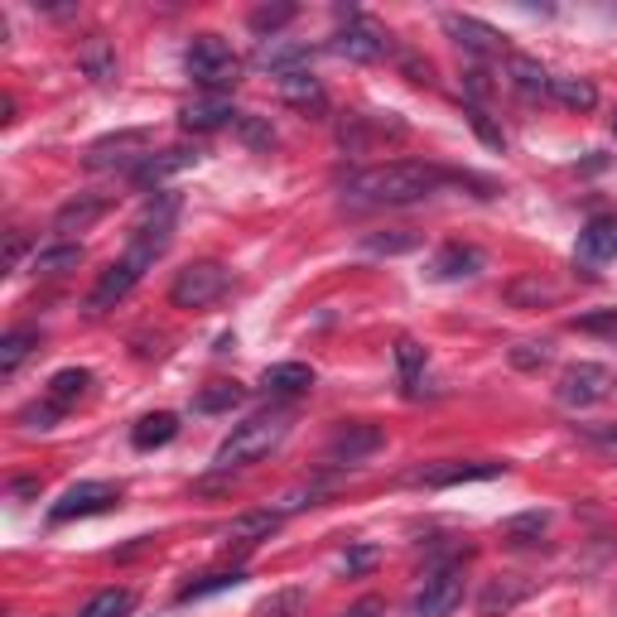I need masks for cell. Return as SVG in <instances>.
Masks as SVG:
<instances>
[{
	"label": "cell",
	"mask_w": 617,
	"mask_h": 617,
	"mask_svg": "<svg viewBox=\"0 0 617 617\" xmlns=\"http://www.w3.org/2000/svg\"><path fill=\"white\" fill-rule=\"evenodd\" d=\"M183 68H189L193 83L217 92V97H227V92L242 83V58H236V49L222 34H199L193 39L189 54H183Z\"/></svg>",
	"instance_id": "3"
},
{
	"label": "cell",
	"mask_w": 617,
	"mask_h": 617,
	"mask_svg": "<svg viewBox=\"0 0 617 617\" xmlns=\"http://www.w3.org/2000/svg\"><path fill=\"white\" fill-rule=\"evenodd\" d=\"M290 20H295V6H260V10H252V30L270 34V39H275V30H285Z\"/></svg>",
	"instance_id": "39"
},
{
	"label": "cell",
	"mask_w": 617,
	"mask_h": 617,
	"mask_svg": "<svg viewBox=\"0 0 617 617\" xmlns=\"http://www.w3.org/2000/svg\"><path fill=\"white\" fill-rule=\"evenodd\" d=\"M20 256H24V236H20V232H10V246H6V270H15V266H20Z\"/></svg>",
	"instance_id": "48"
},
{
	"label": "cell",
	"mask_w": 617,
	"mask_h": 617,
	"mask_svg": "<svg viewBox=\"0 0 617 617\" xmlns=\"http://www.w3.org/2000/svg\"><path fill=\"white\" fill-rule=\"evenodd\" d=\"M290 425H295V415H290V411H266V415H252L246 425H236L232 435L217 444L213 464H217L222 472H232V468H242V464H260V458H270V454L285 444V435H290Z\"/></svg>",
	"instance_id": "2"
},
{
	"label": "cell",
	"mask_w": 617,
	"mask_h": 617,
	"mask_svg": "<svg viewBox=\"0 0 617 617\" xmlns=\"http://www.w3.org/2000/svg\"><path fill=\"white\" fill-rule=\"evenodd\" d=\"M444 183H472V179L449 174V169H435V164H419V160H391V164L352 169L343 179V193L358 203H372V208H405V203H419L429 193H439Z\"/></svg>",
	"instance_id": "1"
},
{
	"label": "cell",
	"mask_w": 617,
	"mask_h": 617,
	"mask_svg": "<svg viewBox=\"0 0 617 617\" xmlns=\"http://www.w3.org/2000/svg\"><path fill=\"white\" fill-rule=\"evenodd\" d=\"M155 256H164L160 246H150V242H130V252H126L121 260H111V266L97 275V285H92V295H87V309H92V313H107L111 305H121V299L140 285L146 266H155Z\"/></svg>",
	"instance_id": "4"
},
{
	"label": "cell",
	"mask_w": 617,
	"mask_h": 617,
	"mask_svg": "<svg viewBox=\"0 0 617 617\" xmlns=\"http://www.w3.org/2000/svg\"><path fill=\"white\" fill-rule=\"evenodd\" d=\"M285 511H242V517L227 526V541L236 545H256V541H270L275 531H280Z\"/></svg>",
	"instance_id": "23"
},
{
	"label": "cell",
	"mask_w": 617,
	"mask_h": 617,
	"mask_svg": "<svg viewBox=\"0 0 617 617\" xmlns=\"http://www.w3.org/2000/svg\"><path fill=\"white\" fill-rule=\"evenodd\" d=\"M507 73H511V87L526 92V97H545V92H550V73L535 58H526V54H511Z\"/></svg>",
	"instance_id": "29"
},
{
	"label": "cell",
	"mask_w": 617,
	"mask_h": 617,
	"mask_svg": "<svg viewBox=\"0 0 617 617\" xmlns=\"http://www.w3.org/2000/svg\"><path fill=\"white\" fill-rule=\"evenodd\" d=\"M232 405H242V386L236 382H208L199 396H193V411H203V415H222V411H232Z\"/></svg>",
	"instance_id": "33"
},
{
	"label": "cell",
	"mask_w": 617,
	"mask_h": 617,
	"mask_svg": "<svg viewBox=\"0 0 617 617\" xmlns=\"http://www.w3.org/2000/svg\"><path fill=\"white\" fill-rule=\"evenodd\" d=\"M107 208H111L107 193H77V199H68L54 213V232H63V236H68V232H87L97 217H107Z\"/></svg>",
	"instance_id": "19"
},
{
	"label": "cell",
	"mask_w": 617,
	"mask_h": 617,
	"mask_svg": "<svg viewBox=\"0 0 617 617\" xmlns=\"http://www.w3.org/2000/svg\"><path fill=\"white\" fill-rule=\"evenodd\" d=\"M482 270V252L478 246H464V242H449L444 252L429 260V275L435 280H468V275Z\"/></svg>",
	"instance_id": "20"
},
{
	"label": "cell",
	"mask_w": 617,
	"mask_h": 617,
	"mask_svg": "<svg viewBox=\"0 0 617 617\" xmlns=\"http://www.w3.org/2000/svg\"><path fill=\"white\" fill-rule=\"evenodd\" d=\"M275 87H280L285 107H295V111H305V116H323L328 111V92H323V83L309 68L280 73V77H275Z\"/></svg>",
	"instance_id": "15"
},
{
	"label": "cell",
	"mask_w": 617,
	"mask_h": 617,
	"mask_svg": "<svg viewBox=\"0 0 617 617\" xmlns=\"http://www.w3.org/2000/svg\"><path fill=\"white\" fill-rule=\"evenodd\" d=\"M87 382H92V372H87V366H63V372L49 376V401L68 411V405L87 391Z\"/></svg>",
	"instance_id": "31"
},
{
	"label": "cell",
	"mask_w": 617,
	"mask_h": 617,
	"mask_svg": "<svg viewBox=\"0 0 617 617\" xmlns=\"http://www.w3.org/2000/svg\"><path fill=\"white\" fill-rule=\"evenodd\" d=\"M613 136H617V111H613Z\"/></svg>",
	"instance_id": "50"
},
{
	"label": "cell",
	"mask_w": 617,
	"mask_h": 617,
	"mask_svg": "<svg viewBox=\"0 0 617 617\" xmlns=\"http://www.w3.org/2000/svg\"><path fill=\"white\" fill-rule=\"evenodd\" d=\"M77 68H83L92 83H116V49L107 44V34H87L77 44Z\"/></svg>",
	"instance_id": "21"
},
{
	"label": "cell",
	"mask_w": 617,
	"mask_h": 617,
	"mask_svg": "<svg viewBox=\"0 0 617 617\" xmlns=\"http://www.w3.org/2000/svg\"><path fill=\"white\" fill-rule=\"evenodd\" d=\"M464 598V564H439V570L425 574L419 594L411 598V613L415 617H449Z\"/></svg>",
	"instance_id": "8"
},
{
	"label": "cell",
	"mask_w": 617,
	"mask_h": 617,
	"mask_svg": "<svg viewBox=\"0 0 617 617\" xmlns=\"http://www.w3.org/2000/svg\"><path fill=\"white\" fill-rule=\"evenodd\" d=\"M333 54H343L352 63H376L386 54V34L376 30L372 20H362V15H352L343 30L333 34Z\"/></svg>",
	"instance_id": "13"
},
{
	"label": "cell",
	"mask_w": 617,
	"mask_h": 617,
	"mask_svg": "<svg viewBox=\"0 0 617 617\" xmlns=\"http://www.w3.org/2000/svg\"><path fill=\"white\" fill-rule=\"evenodd\" d=\"M10 492H15V497H34L39 482H34V478H20V482H10Z\"/></svg>",
	"instance_id": "49"
},
{
	"label": "cell",
	"mask_w": 617,
	"mask_h": 617,
	"mask_svg": "<svg viewBox=\"0 0 617 617\" xmlns=\"http://www.w3.org/2000/svg\"><path fill=\"white\" fill-rule=\"evenodd\" d=\"M415 246H419V236L415 232H372V236H366V252H372V256H405V252H415Z\"/></svg>",
	"instance_id": "35"
},
{
	"label": "cell",
	"mask_w": 617,
	"mask_h": 617,
	"mask_svg": "<svg viewBox=\"0 0 617 617\" xmlns=\"http://www.w3.org/2000/svg\"><path fill=\"white\" fill-rule=\"evenodd\" d=\"M550 526V517L545 511H526V517H511L507 521V545H531V541H541V531Z\"/></svg>",
	"instance_id": "36"
},
{
	"label": "cell",
	"mask_w": 617,
	"mask_h": 617,
	"mask_svg": "<svg viewBox=\"0 0 617 617\" xmlns=\"http://www.w3.org/2000/svg\"><path fill=\"white\" fill-rule=\"evenodd\" d=\"M535 594V584L531 579H521V574H507V579H492L488 588H482V598H478V613L482 617H507L517 603H526Z\"/></svg>",
	"instance_id": "18"
},
{
	"label": "cell",
	"mask_w": 617,
	"mask_h": 617,
	"mask_svg": "<svg viewBox=\"0 0 617 617\" xmlns=\"http://www.w3.org/2000/svg\"><path fill=\"white\" fill-rule=\"evenodd\" d=\"M227 285H232V275H227L222 260H193V266H183L174 275V285H169V305L174 309H208L227 295Z\"/></svg>",
	"instance_id": "5"
},
{
	"label": "cell",
	"mask_w": 617,
	"mask_h": 617,
	"mask_svg": "<svg viewBox=\"0 0 617 617\" xmlns=\"http://www.w3.org/2000/svg\"><path fill=\"white\" fill-rule=\"evenodd\" d=\"M130 608H136V594H130V588H102V594H92L83 603L77 617H130Z\"/></svg>",
	"instance_id": "32"
},
{
	"label": "cell",
	"mask_w": 617,
	"mask_h": 617,
	"mask_svg": "<svg viewBox=\"0 0 617 617\" xmlns=\"http://www.w3.org/2000/svg\"><path fill=\"white\" fill-rule=\"evenodd\" d=\"M299 603H305V594H299V588H285V594L266 598V608H260V617H285V613H295Z\"/></svg>",
	"instance_id": "44"
},
{
	"label": "cell",
	"mask_w": 617,
	"mask_h": 617,
	"mask_svg": "<svg viewBox=\"0 0 617 617\" xmlns=\"http://www.w3.org/2000/svg\"><path fill=\"white\" fill-rule=\"evenodd\" d=\"M83 266V246L77 242H58V246H44V252H34V275H68Z\"/></svg>",
	"instance_id": "30"
},
{
	"label": "cell",
	"mask_w": 617,
	"mask_h": 617,
	"mask_svg": "<svg viewBox=\"0 0 617 617\" xmlns=\"http://www.w3.org/2000/svg\"><path fill=\"white\" fill-rule=\"evenodd\" d=\"M444 34L454 39L464 54L472 58H497L507 49V34L502 30H492L488 20H478V15H444Z\"/></svg>",
	"instance_id": "10"
},
{
	"label": "cell",
	"mask_w": 617,
	"mask_h": 617,
	"mask_svg": "<svg viewBox=\"0 0 617 617\" xmlns=\"http://www.w3.org/2000/svg\"><path fill=\"white\" fill-rule=\"evenodd\" d=\"M305 63H309V49L305 44H280V39H266V44L256 49V68H270L275 77L305 68Z\"/></svg>",
	"instance_id": "24"
},
{
	"label": "cell",
	"mask_w": 617,
	"mask_h": 617,
	"mask_svg": "<svg viewBox=\"0 0 617 617\" xmlns=\"http://www.w3.org/2000/svg\"><path fill=\"white\" fill-rule=\"evenodd\" d=\"M579 435H584L588 444H598V449H613V454H617V425H584Z\"/></svg>",
	"instance_id": "46"
},
{
	"label": "cell",
	"mask_w": 617,
	"mask_h": 617,
	"mask_svg": "<svg viewBox=\"0 0 617 617\" xmlns=\"http://www.w3.org/2000/svg\"><path fill=\"white\" fill-rule=\"evenodd\" d=\"M199 164V150H189V146H169V150H150L146 160L136 164V179L140 189H160L164 179H174V174H183V169H193Z\"/></svg>",
	"instance_id": "14"
},
{
	"label": "cell",
	"mask_w": 617,
	"mask_h": 617,
	"mask_svg": "<svg viewBox=\"0 0 617 617\" xmlns=\"http://www.w3.org/2000/svg\"><path fill=\"white\" fill-rule=\"evenodd\" d=\"M386 613V603L382 598H362V603H352V608L343 617H382Z\"/></svg>",
	"instance_id": "47"
},
{
	"label": "cell",
	"mask_w": 617,
	"mask_h": 617,
	"mask_svg": "<svg viewBox=\"0 0 617 617\" xmlns=\"http://www.w3.org/2000/svg\"><path fill=\"white\" fill-rule=\"evenodd\" d=\"M468 126L478 130V140H482V146H488V150H507V136L492 126V116L482 111V107H468Z\"/></svg>",
	"instance_id": "40"
},
{
	"label": "cell",
	"mask_w": 617,
	"mask_h": 617,
	"mask_svg": "<svg viewBox=\"0 0 617 617\" xmlns=\"http://www.w3.org/2000/svg\"><path fill=\"white\" fill-rule=\"evenodd\" d=\"M58 415H63V405H54V401H44V405H24V411H20V425H24V429H49Z\"/></svg>",
	"instance_id": "43"
},
{
	"label": "cell",
	"mask_w": 617,
	"mask_h": 617,
	"mask_svg": "<svg viewBox=\"0 0 617 617\" xmlns=\"http://www.w3.org/2000/svg\"><path fill=\"white\" fill-rule=\"evenodd\" d=\"M39 348V328H10L6 338H0V376H15L20 362L30 358Z\"/></svg>",
	"instance_id": "27"
},
{
	"label": "cell",
	"mask_w": 617,
	"mask_h": 617,
	"mask_svg": "<svg viewBox=\"0 0 617 617\" xmlns=\"http://www.w3.org/2000/svg\"><path fill=\"white\" fill-rule=\"evenodd\" d=\"M260 386H266L270 396H305V391L313 386V366H305V362H275V366H266Z\"/></svg>",
	"instance_id": "22"
},
{
	"label": "cell",
	"mask_w": 617,
	"mask_h": 617,
	"mask_svg": "<svg viewBox=\"0 0 617 617\" xmlns=\"http://www.w3.org/2000/svg\"><path fill=\"white\" fill-rule=\"evenodd\" d=\"M613 391H617V372H613V366L574 362V366H564V372H560L555 396H560V405H570V411H588V405L608 401Z\"/></svg>",
	"instance_id": "6"
},
{
	"label": "cell",
	"mask_w": 617,
	"mask_h": 617,
	"mask_svg": "<svg viewBox=\"0 0 617 617\" xmlns=\"http://www.w3.org/2000/svg\"><path fill=\"white\" fill-rule=\"evenodd\" d=\"M396 362H401V382H405V391H415L419 366H425V348H419L415 338H401V343H396Z\"/></svg>",
	"instance_id": "37"
},
{
	"label": "cell",
	"mask_w": 617,
	"mask_h": 617,
	"mask_svg": "<svg viewBox=\"0 0 617 617\" xmlns=\"http://www.w3.org/2000/svg\"><path fill=\"white\" fill-rule=\"evenodd\" d=\"M507 464L497 458H472V464H429V468H415L411 482H425V488H458V482H488V478H502Z\"/></svg>",
	"instance_id": "11"
},
{
	"label": "cell",
	"mask_w": 617,
	"mask_h": 617,
	"mask_svg": "<svg viewBox=\"0 0 617 617\" xmlns=\"http://www.w3.org/2000/svg\"><path fill=\"white\" fill-rule=\"evenodd\" d=\"M179 126H183V130H193V136H213V130H222V126H236V111H232V102H227V97L208 92V97L189 102V107L179 111Z\"/></svg>",
	"instance_id": "16"
},
{
	"label": "cell",
	"mask_w": 617,
	"mask_h": 617,
	"mask_svg": "<svg viewBox=\"0 0 617 617\" xmlns=\"http://www.w3.org/2000/svg\"><path fill=\"white\" fill-rule=\"evenodd\" d=\"M555 295H560V290H555L550 280H541V275H521V280L507 285V299H511V305H521V309H526V305L541 309V305H550Z\"/></svg>",
	"instance_id": "34"
},
{
	"label": "cell",
	"mask_w": 617,
	"mask_h": 617,
	"mask_svg": "<svg viewBox=\"0 0 617 617\" xmlns=\"http://www.w3.org/2000/svg\"><path fill=\"white\" fill-rule=\"evenodd\" d=\"M236 136H242L252 150H270L275 146V130H270L266 116H236Z\"/></svg>",
	"instance_id": "38"
},
{
	"label": "cell",
	"mask_w": 617,
	"mask_h": 617,
	"mask_svg": "<svg viewBox=\"0 0 617 617\" xmlns=\"http://www.w3.org/2000/svg\"><path fill=\"white\" fill-rule=\"evenodd\" d=\"M150 155V136L146 130H116V136H102L92 140L83 164L92 169V174H107V169H130L136 174V164Z\"/></svg>",
	"instance_id": "7"
},
{
	"label": "cell",
	"mask_w": 617,
	"mask_h": 617,
	"mask_svg": "<svg viewBox=\"0 0 617 617\" xmlns=\"http://www.w3.org/2000/svg\"><path fill=\"white\" fill-rule=\"evenodd\" d=\"M550 97L560 102V107H570V111H594L598 107V87L588 83V77H550Z\"/></svg>",
	"instance_id": "26"
},
{
	"label": "cell",
	"mask_w": 617,
	"mask_h": 617,
	"mask_svg": "<svg viewBox=\"0 0 617 617\" xmlns=\"http://www.w3.org/2000/svg\"><path fill=\"white\" fill-rule=\"evenodd\" d=\"M464 92H468V102H472V107H482V102L492 97V83H488V73H482V68H472V73L464 77Z\"/></svg>",
	"instance_id": "45"
},
{
	"label": "cell",
	"mask_w": 617,
	"mask_h": 617,
	"mask_svg": "<svg viewBox=\"0 0 617 617\" xmlns=\"http://www.w3.org/2000/svg\"><path fill=\"white\" fill-rule=\"evenodd\" d=\"M550 362V343H517L511 348V366H521V372H541Z\"/></svg>",
	"instance_id": "41"
},
{
	"label": "cell",
	"mask_w": 617,
	"mask_h": 617,
	"mask_svg": "<svg viewBox=\"0 0 617 617\" xmlns=\"http://www.w3.org/2000/svg\"><path fill=\"white\" fill-rule=\"evenodd\" d=\"M617 256V217L613 213H594L579 232V260L584 266H603Z\"/></svg>",
	"instance_id": "17"
},
{
	"label": "cell",
	"mask_w": 617,
	"mask_h": 617,
	"mask_svg": "<svg viewBox=\"0 0 617 617\" xmlns=\"http://www.w3.org/2000/svg\"><path fill=\"white\" fill-rule=\"evenodd\" d=\"M174 435H179V415L155 411L146 419H136V429H130V444H136V449H164Z\"/></svg>",
	"instance_id": "25"
},
{
	"label": "cell",
	"mask_w": 617,
	"mask_h": 617,
	"mask_svg": "<svg viewBox=\"0 0 617 617\" xmlns=\"http://www.w3.org/2000/svg\"><path fill=\"white\" fill-rule=\"evenodd\" d=\"M246 574L242 570H213V574H199V579H189L179 588V603H199V598H213V594H227V588H236Z\"/></svg>",
	"instance_id": "28"
},
{
	"label": "cell",
	"mask_w": 617,
	"mask_h": 617,
	"mask_svg": "<svg viewBox=\"0 0 617 617\" xmlns=\"http://www.w3.org/2000/svg\"><path fill=\"white\" fill-rule=\"evenodd\" d=\"M579 333H598V338H613L617 343V309H598V313H584V319H574Z\"/></svg>",
	"instance_id": "42"
},
{
	"label": "cell",
	"mask_w": 617,
	"mask_h": 617,
	"mask_svg": "<svg viewBox=\"0 0 617 617\" xmlns=\"http://www.w3.org/2000/svg\"><path fill=\"white\" fill-rule=\"evenodd\" d=\"M386 444L382 425H366V419H352V425H338L333 439H328V464H362L366 454H376Z\"/></svg>",
	"instance_id": "12"
},
{
	"label": "cell",
	"mask_w": 617,
	"mask_h": 617,
	"mask_svg": "<svg viewBox=\"0 0 617 617\" xmlns=\"http://www.w3.org/2000/svg\"><path fill=\"white\" fill-rule=\"evenodd\" d=\"M116 502H121V488H111V482H97V478L73 482V488L49 507V521L63 526V521H77V517H102V511H111Z\"/></svg>",
	"instance_id": "9"
}]
</instances>
